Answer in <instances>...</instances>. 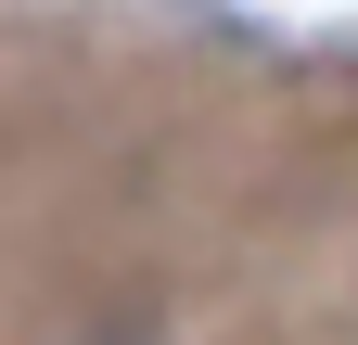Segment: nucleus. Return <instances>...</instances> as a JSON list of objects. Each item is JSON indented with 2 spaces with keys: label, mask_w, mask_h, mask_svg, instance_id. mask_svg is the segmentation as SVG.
<instances>
[]
</instances>
